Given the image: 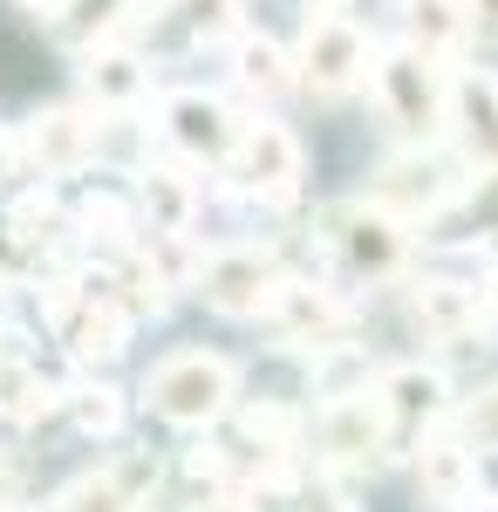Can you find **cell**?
Here are the masks:
<instances>
[{
	"instance_id": "obj_21",
	"label": "cell",
	"mask_w": 498,
	"mask_h": 512,
	"mask_svg": "<svg viewBox=\"0 0 498 512\" xmlns=\"http://www.w3.org/2000/svg\"><path fill=\"white\" fill-rule=\"evenodd\" d=\"M130 14H137V0H55V7H48V21H55L69 41H82V48L110 41Z\"/></svg>"
},
{
	"instance_id": "obj_11",
	"label": "cell",
	"mask_w": 498,
	"mask_h": 512,
	"mask_svg": "<svg viewBox=\"0 0 498 512\" xmlns=\"http://www.w3.org/2000/svg\"><path fill=\"white\" fill-rule=\"evenodd\" d=\"M444 137L458 144V158L471 171H498V76L492 69H464L451 76V117Z\"/></svg>"
},
{
	"instance_id": "obj_24",
	"label": "cell",
	"mask_w": 498,
	"mask_h": 512,
	"mask_svg": "<svg viewBox=\"0 0 498 512\" xmlns=\"http://www.w3.org/2000/svg\"><path fill=\"white\" fill-rule=\"evenodd\" d=\"M171 14L192 28V41H219L239 28V0H171Z\"/></svg>"
},
{
	"instance_id": "obj_26",
	"label": "cell",
	"mask_w": 498,
	"mask_h": 512,
	"mask_svg": "<svg viewBox=\"0 0 498 512\" xmlns=\"http://www.w3.org/2000/svg\"><path fill=\"white\" fill-rule=\"evenodd\" d=\"M55 226H62V212H55V198L35 192L14 205V219H7V233H14V246H41V239H55Z\"/></svg>"
},
{
	"instance_id": "obj_4",
	"label": "cell",
	"mask_w": 498,
	"mask_h": 512,
	"mask_svg": "<svg viewBox=\"0 0 498 512\" xmlns=\"http://www.w3.org/2000/svg\"><path fill=\"white\" fill-rule=\"evenodd\" d=\"M321 239L328 253L342 260L348 280H396L403 260H410V219L389 212L383 198H355V205H328L321 212Z\"/></svg>"
},
{
	"instance_id": "obj_7",
	"label": "cell",
	"mask_w": 498,
	"mask_h": 512,
	"mask_svg": "<svg viewBox=\"0 0 498 512\" xmlns=\"http://www.w3.org/2000/svg\"><path fill=\"white\" fill-rule=\"evenodd\" d=\"M232 192L253 198V205H294L301 198V137L287 130V123H246L239 130V144H232Z\"/></svg>"
},
{
	"instance_id": "obj_19",
	"label": "cell",
	"mask_w": 498,
	"mask_h": 512,
	"mask_svg": "<svg viewBox=\"0 0 498 512\" xmlns=\"http://www.w3.org/2000/svg\"><path fill=\"white\" fill-rule=\"evenodd\" d=\"M144 212H151V233H192L198 185L178 164H151V171H144Z\"/></svg>"
},
{
	"instance_id": "obj_22",
	"label": "cell",
	"mask_w": 498,
	"mask_h": 512,
	"mask_svg": "<svg viewBox=\"0 0 498 512\" xmlns=\"http://www.w3.org/2000/svg\"><path fill=\"white\" fill-rule=\"evenodd\" d=\"M417 321L430 335H444V342H458L464 328L478 321V294L458 287V280H423L417 287Z\"/></svg>"
},
{
	"instance_id": "obj_25",
	"label": "cell",
	"mask_w": 498,
	"mask_h": 512,
	"mask_svg": "<svg viewBox=\"0 0 498 512\" xmlns=\"http://www.w3.org/2000/svg\"><path fill=\"white\" fill-rule=\"evenodd\" d=\"M69 410H76V424L89 437H116V431H123V396L103 390V383H96V390H76V396H69Z\"/></svg>"
},
{
	"instance_id": "obj_9",
	"label": "cell",
	"mask_w": 498,
	"mask_h": 512,
	"mask_svg": "<svg viewBox=\"0 0 498 512\" xmlns=\"http://www.w3.org/2000/svg\"><path fill=\"white\" fill-rule=\"evenodd\" d=\"M389 410V444L396 451H410L423 431H437L444 417H451V383H444V369H423V362H403V369H389L383 383H376Z\"/></svg>"
},
{
	"instance_id": "obj_16",
	"label": "cell",
	"mask_w": 498,
	"mask_h": 512,
	"mask_svg": "<svg viewBox=\"0 0 498 512\" xmlns=\"http://www.w3.org/2000/svg\"><path fill=\"white\" fill-rule=\"evenodd\" d=\"M89 96L96 103H110V110H130L144 89H151V69H144V55H130V48H110V41H96L89 48Z\"/></svg>"
},
{
	"instance_id": "obj_32",
	"label": "cell",
	"mask_w": 498,
	"mask_h": 512,
	"mask_svg": "<svg viewBox=\"0 0 498 512\" xmlns=\"http://www.w3.org/2000/svg\"><path fill=\"white\" fill-rule=\"evenodd\" d=\"M301 512H342V499H328V492H314V499H307Z\"/></svg>"
},
{
	"instance_id": "obj_3",
	"label": "cell",
	"mask_w": 498,
	"mask_h": 512,
	"mask_svg": "<svg viewBox=\"0 0 498 512\" xmlns=\"http://www.w3.org/2000/svg\"><path fill=\"white\" fill-rule=\"evenodd\" d=\"M232 396H239V369H232L226 355H212V349H178V355H164L151 376H144L151 417L178 424V431L219 424V417L232 410Z\"/></svg>"
},
{
	"instance_id": "obj_12",
	"label": "cell",
	"mask_w": 498,
	"mask_h": 512,
	"mask_svg": "<svg viewBox=\"0 0 498 512\" xmlns=\"http://www.w3.org/2000/svg\"><path fill=\"white\" fill-rule=\"evenodd\" d=\"M321 451H328L335 465H376L383 451H396V444H389L383 396H369V390L328 396V410H321Z\"/></svg>"
},
{
	"instance_id": "obj_17",
	"label": "cell",
	"mask_w": 498,
	"mask_h": 512,
	"mask_svg": "<svg viewBox=\"0 0 498 512\" xmlns=\"http://www.w3.org/2000/svg\"><path fill=\"white\" fill-rule=\"evenodd\" d=\"M396 7H403V35H410V48L437 55V62H451L458 41L471 35V28H464V0H396Z\"/></svg>"
},
{
	"instance_id": "obj_30",
	"label": "cell",
	"mask_w": 498,
	"mask_h": 512,
	"mask_svg": "<svg viewBox=\"0 0 498 512\" xmlns=\"http://www.w3.org/2000/svg\"><path fill=\"white\" fill-rule=\"evenodd\" d=\"M14 492H21V472H14V465H7V458H0V512L14 506Z\"/></svg>"
},
{
	"instance_id": "obj_1",
	"label": "cell",
	"mask_w": 498,
	"mask_h": 512,
	"mask_svg": "<svg viewBox=\"0 0 498 512\" xmlns=\"http://www.w3.org/2000/svg\"><path fill=\"white\" fill-rule=\"evenodd\" d=\"M41 315L55 328V342L89 362V369H103L123 355L130 342V301H123V287L110 274H62L41 287Z\"/></svg>"
},
{
	"instance_id": "obj_20",
	"label": "cell",
	"mask_w": 498,
	"mask_h": 512,
	"mask_svg": "<svg viewBox=\"0 0 498 512\" xmlns=\"http://www.w3.org/2000/svg\"><path fill=\"white\" fill-rule=\"evenodd\" d=\"M232 82H239L246 96L273 103V96L294 82V62L280 55V41H267V35H239V48H232Z\"/></svg>"
},
{
	"instance_id": "obj_13",
	"label": "cell",
	"mask_w": 498,
	"mask_h": 512,
	"mask_svg": "<svg viewBox=\"0 0 498 512\" xmlns=\"http://www.w3.org/2000/svg\"><path fill=\"white\" fill-rule=\"evenodd\" d=\"M273 335L287 342V349H335L348 335V301H335L328 287H314V280H287L280 287V301L267 308Z\"/></svg>"
},
{
	"instance_id": "obj_10",
	"label": "cell",
	"mask_w": 498,
	"mask_h": 512,
	"mask_svg": "<svg viewBox=\"0 0 498 512\" xmlns=\"http://www.w3.org/2000/svg\"><path fill=\"white\" fill-rule=\"evenodd\" d=\"M464 185H471V164L464 158H437V151H410V158H396L383 171V205L389 212H403V219H430V212H444L451 198H464Z\"/></svg>"
},
{
	"instance_id": "obj_31",
	"label": "cell",
	"mask_w": 498,
	"mask_h": 512,
	"mask_svg": "<svg viewBox=\"0 0 498 512\" xmlns=\"http://www.w3.org/2000/svg\"><path fill=\"white\" fill-rule=\"evenodd\" d=\"M464 512H498V492H471V499H464Z\"/></svg>"
},
{
	"instance_id": "obj_33",
	"label": "cell",
	"mask_w": 498,
	"mask_h": 512,
	"mask_svg": "<svg viewBox=\"0 0 498 512\" xmlns=\"http://www.w3.org/2000/svg\"><path fill=\"white\" fill-rule=\"evenodd\" d=\"M485 308H492V315H498V267H492V274H485Z\"/></svg>"
},
{
	"instance_id": "obj_15",
	"label": "cell",
	"mask_w": 498,
	"mask_h": 512,
	"mask_svg": "<svg viewBox=\"0 0 498 512\" xmlns=\"http://www.w3.org/2000/svg\"><path fill=\"white\" fill-rule=\"evenodd\" d=\"M417 485L430 506L464 512V499L478 492V444L451 431H423L417 437Z\"/></svg>"
},
{
	"instance_id": "obj_2",
	"label": "cell",
	"mask_w": 498,
	"mask_h": 512,
	"mask_svg": "<svg viewBox=\"0 0 498 512\" xmlns=\"http://www.w3.org/2000/svg\"><path fill=\"white\" fill-rule=\"evenodd\" d=\"M369 82H376V110L396 137H410V144H430V137H444V117H451V76H444V62L437 55H423V48H383L376 62H369Z\"/></svg>"
},
{
	"instance_id": "obj_6",
	"label": "cell",
	"mask_w": 498,
	"mask_h": 512,
	"mask_svg": "<svg viewBox=\"0 0 498 512\" xmlns=\"http://www.w3.org/2000/svg\"><path fill=\"white\" fill-rule=\"evenodd\" d=\"M192 280L205 294V308L226 321H260L280 301V287H287V274H280V260L267 246H219L212 260H198Z\"/></svg>"
},
{
	"instance_id": "obj_5",
	"label": "cell",
	"mask_w": 498,
	"mask_h": 512,
	"mask_svg": "<svg viewBox=\"0 0 498 512\" xmlns=\"http://www.w3.org/2000/svg\"><path fill=\"white\" fill-rule=\"evenodd\" d=\"M369 76V35L355 14H314L294 48V82L321 103H342L355 82Z\"/></svg>"
},
{
	"instance_id": "obj_14",
	"label": "cell",
	"mask_w": 498,
	"mask_h": 512,
	"mask_svg": "<svg viewBox=\"0 0 498 512\" xmlns=\"http://www.w3.org/2000/svg\"><path fill=\"white\" fill-rule=\"evenodd\" d=\"M21 151H28V164L41 178H69V171H82L96 158V123L82 110H41V117L21 123Z\"/></svg>"
},
{
	"instance_id": "obj_23",
	"label": "cell",
	"mask_w": 498,
	"mask_h": 512,
	"mask_svg": "<svg viewBox=\"0 0 498 512\" xmlns=\"http://www.w3.org/2000/svg\"><path fill=\"white\" fill-rule=\"evenodd\" d=\"M55 512H137V485H130L123 465H103V472H82L55 499Z\"/></svg>"
},
{
	"instance_id": "obj_8",
	"label": "cell",
	"mask_w": 498,
	"mask_h": 512,
	"mask_svg": "<svg viewBox=\"0 0 498 512\" xmlns=\"http://www.w3.org/2000/svg\"><path fill=\"white\" fill-rule=\"evenodd\" d=\"M157 130L185 164H226L246 123L232 117L226 96H212V89H171L164 110H157Z\"/></svg>"
},
{
	"instance_id": "obj_34",
	"label": "cell",
	"mask_w": 498,
	"mask_h": 512,
	"mask_svg": "<svg viewBox=\"0 0 498 512\" xmlns=\"http://www.w3.org/2000/svg\"><path fill=\"white\" fill-rule=\"evenodd\" d=\"M21 7H35V14H48V7H55V0H21Z\"/></svg>"
},
{
	"instance_id": "obj_29",
	"label": "cell",
	"mask_w": 498,
	"mask_h": 512,
	"mask_svg": "<svg viewBox=\"0 0 498 512\" xmlns=\"http://www.w3.org/2000/svg\"><path fill=\"white\" fill-rule=\"evenodd\" d=\"M464 28L478 41H498V0H464Z\"/></svg>"
},
{
	"instance_id": "obj_27",
	"label": "cell",
	"mask_w": 498,
	"mask_h": 512,
	"mask_svg": "<svg viewBox=\"0 0 498 512\" xmlns=\"http://www.w3.org/2000/svg\"><path fill=\"white\" fill-rule=\"evenodd\" d=\"M82 233L103 239V246H130V212H123L110 192H96L89 205H82Z\"/></svg>"
},
{
	"instance_id": "obj_18",
	"label": "cell",
	"mask_w": 498,
	"mask_h": 512,
	"mask_svg": "<svg viewBox=\"0 0 498 512\" xmlns=\"http://www.w3.org/2000/svg\"><path fill=\"white\" fill-rule=\"evenodd\" d=\"M55 403H62V390L41 376L28 355H0V417L7 424H41Z\"/></svg>"
},
{
	"instance_id": "obj_28",
	"label": "cell",
	"mask_w": 498,
	"mask_h": 512,
	"mask_svg": "<svg viewBox=\"0 0 498 512\" xmlns=\"http://www.w3.org/2000/svg\"><path fill=\"white\" fill-rule=\"evenodd\" d=\"M464 437H471V444H498V390H485L464 410Z\"/></svg>"
}]
</instances>
